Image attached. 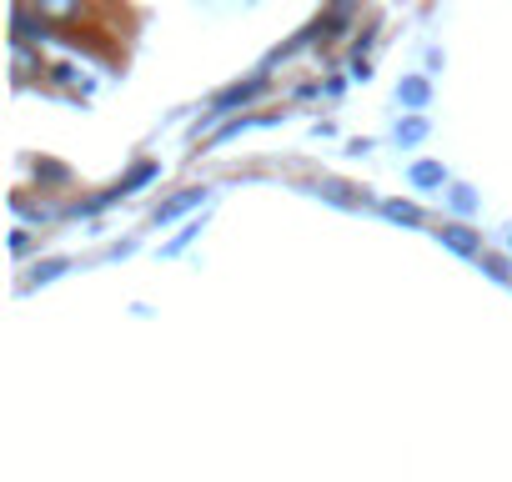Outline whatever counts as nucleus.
Returning a JSON list of instances; mask_svg holds the SVG:
<instances>
[{"instance_id": "1", "label": "nucleus", "mask_w": 512, "mask_h": 482, "mask_svg": "<svg viewBox=\"0 0 512 482\" xmlns=\"http://www.w3.org/2000/svg\"><path fill=\"white\" fill-rule=\"evenodd\" d=\"M31 11H36L46 26H71V21H81L86 0H31Z\"/></svg>"}, {"instance_id": "2", "label": "nucleus", "mask_w": 512, "mask_h": 482, "mask_svg": "<svg viewBox=\"0 0 512 482\" xmlns=\"http://www.w3.org/2000/svg\"><path fill=\"white\" fill-rule=\"evenodd\" d=\"M206 201V191H181V196H171L166 206H156V226H171V221H181L186 211H196Z\"/></svg>"}, {"instance_id": "3", "label": "nucleus", "mask_w": 512, "mask_h": 482, "mask_svg": "<svg viewBox=\"0 0 512 482\" xmlns=\"http://www.w3.org/2000/svg\"><path fill=\"white\" fill-rule=\"evenodd\" d=\"M267 91V81H246V86H231V91H221V96H211V111H236V106H246V101H256Z\"/></svg>"}, {"instance_id": "4", "label": "nucleus", "mask_w": 512, "mask_h": 482, "mask_svg": "<svg viewBox=\"0 0 512 482\" xmlns=\"http://www.w3.org/2000/svg\"><path fill=\"white\" fill-rule=\"evenodd\" d=\"M407 181H412L417 191H437V186H447V166H442V161H417V166L407 171Z\"/></svg>"}, {"instance_id": "5", "label": "nucleus", "mask_w": 512, "mask_h": 482, "mask_svg": "<svg viewBox=\"0 0 512 482\" xmlns=\"http://www.w3.org/2000/svg\"><path fill=\"white\" fill-rule=\"evenodd\" d=\"M397 101L412 106V111H422V106L432 101V81H427V76H407V81L397 86Z\"/></svg>"}, {"instance_id": "6", "label": "nucleus", "mask_w": 512, "mask_h": 482, "mask_svg": "<svg viewBox=\"0 0 512 482\" xmlns=\"http://www.w3.org/2000/svg\"><path fill=\"white\" fill-rule=\"evenodd\" d=\"M442 247L457 252V257H477V236L467 226H442Z\"/></svg>"}, {"instance_id": "7", "label": "nucleus", "mask_w": 512, "mask_h": 482, "mask_svg": "<svg viewBox=\"0 0 512 482\" xmlns=\"http://www.w3.org/2000/svg\"><path fill=\"white\" fill-rule=\"evenodd\" d=\"M427 131H432L427 116H407V121H397V146H422Z\"/></svg>"}, {"instance_id": "8", "label": "nucleus", "mask_w": 512, "mask_h": 482, "mask_svg": "<svg viewBox=\"0 0 512 482\" xmlns=\"http://www.w3.org/2000/svg\"><path fill=\"white\" fill-rule=\"evenodd\" d=\"M447 206H452L457 216H472V211H477V191H472V186H452V191H447Z\"/></svg>"}, {"instance_id": "9", "label": "nucleus", "mask_w": 512, "mask_h": 482, "mask_svg": "<svg viewBox=\"0 0 512 482\" xmlns=\"http://www.w3.org/2000/svg\"><path fill=\"white\" fill-rule=\"evenodd\" d=\"M382 216H387V221H402V226H417V221H422V211H417V206H407V201H387V206H382Z\"/></svg>"}, {"instance_id": "10", "label": "nucleus", "mask_w": 512, "mask_h": 482, "mask_svg": "<svg viewBox=\"0 0 512 482\" xmlns=\"http://www.w3.org/2000/svg\"><path fill=\"white\" fill-rule=\"evenodd\" d=\"M151 176H156V161H146V166H136V171H131V176L121 181V196H126V191H136V186H146Z\"/></svg>"}, {"instance_id": "11", "label": "nucleus", "mask_w": 512, "mask_h": 482, "mask_svg": "<svg viewBox=\"0 0 512 482\" xmlns=\"http://www.w3.org/2000/svg\"><path fill=\"white\" fill-rule=\"evenodd\" d=\"M51 76H56V81H61V86H81V91H86V86H91V81H86V76H81V71H76V66H56V71H51Z\"/></svg>"}, {"instance_id": "12", "label": "nucleus", "mask_w": 512, "mask_h": 482, "mask_svg": "<svg viewBox=\"0 0 512 482\" xmlns=\"http://www.w3.org/2000/svg\"><path fill=\"white\" fill-rule=\"evenodd\" d=\"M61 272H71V262H66V257H56V262H41V267H36V282H51V277H61Z\"/></svg>"}, {"instance_id": "13", "label": "nucleus", "mask_w": 512, "mask_h": 482, "mask_svg": "<svg viewBox=\"0 0 512 482\" xmlns=\"http://www.w3.org/2000/svg\"><path fill=\"white\" fill-rule=\"evenodd\" d=\"M477 262H482V267H487V272H492V277H497V282H507V267H502V262H497V257H477Z\"/></svg>"}, {"instance_id": "14", "label": "nucleus", "mask_w": 512, "mask_h": 482, "mask_svg": "<svg viewBox=\"0 0 512 482\" xmlns=\"http://www.w3.org/2000/svg\"><path fill=\"white\" fill-rule=\"evenodd\" d=\"M11 252H16V257H26V252H31V236H26V231H16V236H11Z\"/></svg>"}]
</instances>
